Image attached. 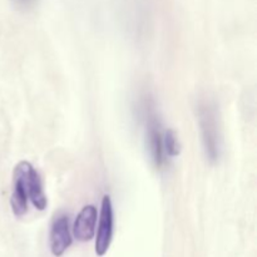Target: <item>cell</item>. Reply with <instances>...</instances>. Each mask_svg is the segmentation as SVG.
<instances>
[{"label": "cell", "mask_w": 257, "mask_h": 257, "mask_svg": "<svg viewBox=\"0 0 257 257\" xmlns=\"http://www.w3.org/2000/svg\"><path fill=\"white\" fill-rule=\"evenodd\" d=\"M197 117L205 156L208 162L215 165L220 160L222 150L218 109L215 102L210 99L201 100L197 105Z\"/></svg>", "instance_id": "1"}, {"label": "cell", "mask_w": 257, "mask_h": 257, "mask_svg": "<svg viewBox=\"0 0 257 257\" xmlns=\"http://www.w3.org/2000/svg\"><path fill=\"white\" fill-rule=\"evenodd\" d=\"M153 103H145V120H146V140L151 160L156 168L161 170L166 165L165 150H163V132L161 130V122L158 115L153 109Z\"/></svg>", "instance_id": "2"}, {"label": "cell", "mask_w": 257, "mask_h": 257, "mask_svg": "<svg viewBox=\"0 0 257 257\" xmlns=\"http://www.w3.org/2000/svg\"><path fill=\"white\" fill-rule=\"evenodd\" d=\"M113 231H114V213L109 195H104L100 203L99 225H98L97 238H95V253L98 256H104L109 250L112 243Z\"/></svg>", "instance_id": "3"}, {"label": "cell", "mask_w": 257, "mask_h": 257, "mask_svg": "<svg viewBox=\"0 0 257 257\" xmlns=\"http://www.w3.org/2000/svg\"><path fill=\"white\" fill-rule=\"evenodd\" d=\"M50 251L54 256L60 257L72 245L69 228V217L65 213H58L52 222L49 235Z\"/></svg>", "instance_id": "4"}, {"label": "cell", "mask_w": 257, "mask_h": 257, "mask_svg": "<svg viewBox=\"0 0 257 257\" xmlns=\"http://www.w3.org/2000/svg\"><path fill=\"white\" fill-rule=\"evenodd\" d=\"M28 188L24 176V161L18 163L13 173V191L10 197V206L17 217L25 215L28 211Z\"/></svg>", "instance_id": "5"}, {"label": "cell", "mask_w": 257, "mask_h": 257, "mask_svg": "<svg viewBox=\"0 0 257 257\" xmlns=\"http://www.w3.org/2000/svg\"><path fill=\"white\" fill-rule=\"evenodd\" d=\"M97 225V208L87 205L78 213L73 225V235L80 242H88L94 237Z\"/></svg>", "instance_id": "6"}, {"label": "cell", "mask_w": 257, "mask_h": 257, "mask_svg": "<svg viewBox=\"0 0 257 257\" xmlns=\"http://www.w3.org/2000/svg\"><path fill=\"white\" fill-rule=\"evenodd\" d=\"M24 176L28 196H29V200L32 201L33 206L39 211L45 210L48 206V198L44 192V188H43L42 178H40L38 171L27 161H24Z\"/></svg>", "instance_id": "7"}, {"label": "cell", "mask_w": 257, "mask_h": 257, "mask_svg": "<svg viewBox=\"0 0 257 257\" xmlns=\"http://www.w3.org/2000/svg\"><path fill=\"white\" fill-rule=\"evenodd\" d=\"M163 150H165L166 157L173 158L180 155L181 146L175 131L167 130L163 132Z\"/></svg>", "instance_id": "8"}, {"label": "cell", "mask_w": 257, "mask_h": 257, "mask_svg": "<svg viewBox=\"0 0 257 257\" xmlns=\"http://www.w3.org/2000/svg\"><path fill=\"white\" fill-rule=\"evenodd\" d=\"M38 2L39 0H12L15 9L20 10V12H29V10L34 9L37 7Z\"/></svg>", "instance_id": "9"}]
</instances>
